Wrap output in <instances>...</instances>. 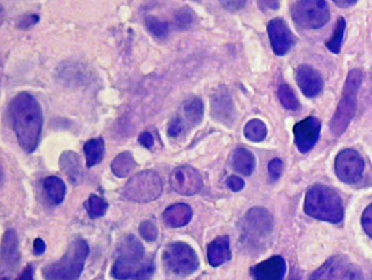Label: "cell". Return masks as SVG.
I'll return each mask as SVG.
<instances>
[{
	"mask_svg": "<svg viewBox=\"0 0 372 280\" xmlns=\"http://www.w3.org/2000/svg\"><path fill=\"white\" fill-rule=\"evenodd\" d=\"M184 120L188 122L189 125H197L200 124L204 117V103L200 98H193L184 104Z\"/></svg>",
	"mask_w": 372,
	"mask_h": 280,
	"instance_id": "cell-26",
	"label": "cell"
},
{
	"mask_svg": "<svg viewBox=\"0 0 372 280\" xmlns=\"http://www.w3.org/2000/svg\"><path fill=\"white\" fill-rule=\"evenodd\" d=\"M155 273V264L154 261H147L143 268L136 274L131 280H152V276Z\"/></svg>",
	"mask_w": 372,
	"mask_h": 280,
	"instance_id": "cell-34",
	"label": "cell"
},
{
	"mask_svg": "<svg viewBox=\"0 0 372 280\" xmlns=\"http://www.w3.org/2000/svg\"><path fill=\"white\" fill-rule=\"evenodd\" d=\"M220 4L229 11H238L245 6L246 0H219Z\"/></svg>",
	"mask_w": 372,
	"mask_h": 280,
	"instance_id": "cell-38",
	"label": "cell"
},
{
	"mask_svg": "<svg viewBox=\"0 0 372 280\" xmlns=\"http://www.w3.org/2000/svg\"><path fill=\"white\" fill-rule=\"evenodd\" d=\"M107 204L104 198L99 197L97 194H92L86 203L87 212L90 215V219H99L106 214Z\"/></svg>",
	"mask_w": 372,
	"mask_h": 280,
	"instance_id": "cell-30",
	"label": "cell"
},
{
	"mask_svg": "<svg viewBox=\"0 0 372 280\" xmlns=\"http://www.w3.org/2000/svg\"><path fill=\"white\" fill-rule=\"evenodd\" d=\"M309 280H362L359 270L345 256H333Z\"/></svg>",
	"mask_w": 372,
	"mask_h": 280,
	"instance_id": "cell-10",
	"label": "cell"
},
{
	"mask_svg": "<svg viewBox=\"0 0 372 280\" xmlns=\"http://www.w3.org/2000/svg\"><path fill=\"white\" fill-rule=\"evenodd\" d=\"M278 98L283 107L288 109V110H298L300 107L299 99L295 95L294 91L291 90V87L286 84H282L281 86L278 87Z\"/></svg>",
	"mask_w": 372,
	"mask_h": 280,
	"instance_id": "cell-29",
	"label": "cell"
},
{
	"mask_svg": "<svg viewBox=\"0 0 372 280\" xmlns=\"http://www.w3.org/2000/svg\"><path fill=\"white\" fill-rule=\"evenodd\" d=\"M147 29L155 36V38L164 40L168 38L169 24L167 22L161 21L155 16H149L145 18Z\"/></svg>",
	"mask_w": 372,
	"mask_h": 280,
	"instance_id": "cell-31",
	"label": "cell"
},
{
	"mask_svg": "<svg viewBox=\"0 0 372 280\" xmlns=\"http://www.w3.org/2000/svg\"><path fill=\"white\" fill-rule=\"evenodd\" d=\"M295 24L306 30H316L327 24L331 17L325 0H299L291 8Z\"/></svg>",
	"mask_w": 372,
	"mask_h": 280,
	"instance_id": "cell-8",
	"label": "cell"
},
{
	"mask_svg": "<svg viewBox=\"0 0 372 280\" xmlns=\"http://www.w3.org/2000/svg\"><path fill=\"white\" fill-rule=\"evenodd\" d=\"M47 198L54 205H58L63 202L66 196V185L62 179L58 177H48L43 182Z\"/></svg>",
	"mask_w": 372,
	"mask_h": 280,
	"instance_id": "cell-22",
	"label": "cell"
},
{
	"mask_svg": "<svg viewBox=\"0 0 372 280\" xmlns=\"http://www.w3.org/2000/svg\"><path fill=\"white\" fill-rule=\"evenodd\" d=\"M362 226L365 233L372 239V204L369 205L362 216Z\"/></svg>",
	"mask_w": 372,
	"mask_h": 280,
	"instance_id": "cell-36",
	"label": "cell"
},
{
	"mask_svg": "<svg viewBox=\"0 0 372 280\" xmlns=\"http://www.w3.org/2000/svg\"><path fill=\"white\" fill-rule=\"evenodd\" d=\"M145 251L134 235H129L119 244L111 274L117 280H131L143 268Z\"/></svg>",
	"mask_w": 372,
	"mask_h": 280,
	"instance_id": "cell-6",
	"label": "cell"
},
{
	"mask_svg": "<svg viewBox=\"0 0 372 280\" xmlns=\"http://www.w3.org/2000/svg\"><path fill=\"white\" fill-rule=\"evenodd\" d=\"M259 8L266 10H277L280 8V0H258Z\"/></svg>",
	"mask_w": 372,
	"mask_h": 280,
	"instance_id": "cell-41",
	"label": "cell"
},
{
	"mask_svg": "<svg viewBox=\"0 0 372 280\" xmlns=\"http://www.w3.org/2000/svg\"><path fill=\"white\" fill-rule=\"evenodd\" d=\"M362 83H363L362 70H351L348 72L341 99L330 124L333 137H341L343 132H346V129L348 128L351 120L356 115L358 92H359Z\"/></svg>",
	"mask_w": 372,
	"mask_h": 280,
	"instance_id": "cell-5",
	"label": "cell"
},
{
	"mask_svg": "<svg viewBox=\"0 0 372 280\" xmlns=\"http://www.w3.org/2000/svg\"><path fill=\"white\" fill-rule=\"evenodd\" d=\"M269 169V174H270L271 179L273 180H278L280 177L282 176L283 172V162L281 159H274L269 162L268 166Z\"/></svg>",
	"mask_w": 372,
	"mask_h": 280,
	"instance_id": "cell-35",
	"label": "cell"
},
{
	"mask_svg": "<svg viewBox=\"0 0 372 280\" xmlns=\"http://www.w3.org/2000/svg\"><path fill=\"white\" fill-rule=\"evenodd\" d=\"M305 212L320 221L340 223L343 219V201L338 192L328 186H312L305 198Z\"/></svg>",
	"mask_w": 372,
	"mask_h": 280,
	"instance_id": "cell-3",
	"label": "cell"
},
{
	"mask_svg": "<svg viewBox=\"0 0 372 280\" xmlns=\"http://www.w3.org/2000/svg\"><path fill=\"white\" fill-rule=\"evenodd\" d=\"M195 13H193L192 10L188 8H184L179 11V13L175 17V25L179 29H187L191 25L194 24L195 22Z\"/></svg>",
	"mask_w": 372,
	"mask_h": 280,
	"instance_id": "cell-32",
	"label": "cell"
},
{
	"mask_svg": "<svg viewBox=\"0 0 372 280\" xmlns=\"http://www.w3.org/2000/svg\"><path fill=\"white\" fill-rule=\"evenodd\" d=\"M193 1H200V0H193Z\"/></svg>",
	"mask_w": 372,
	"mask_h": 280,
	"instance_id": "cell-46",
	"label": "cell"
},
{
	"mask_svg": "<svg viewBox=\"0 0 372 280\" xmlns=\"http://www.w3.org/2000/svg\"><path fill=\"white\" fill-rule=\"evenodd\" d=\"M241 244L250 253L266 251L274 231V219L264 208H252L239 224Z\"/></svg>",
	"mask_w": 372,
	"mask_h": 280,
	"instance_id": "cell-2",
	"label": "cell"
},
{
	"mask_svg": "<svg viewBox=\"0 0 372 280\" xmlns=\"http://www.w3.org/2000/svg\"><path fill=\"white\" fill-rule=\"evenodd\" d=\"M268 35L271 48L277 56H284L295 45L294 35L283 18H274L268 23Z\"/></svg>",
	"mask_w": 372,
	"mask_h": 280,
	"instance_id": "cell-13",
	"label": "cell"
},
{
	"mask_svg": "<svg viewBox=\"0 0 372 280\" xmlns=\"http://www.w3.org/2000/svg\"><path fill=\"white\" fill-rule=\"evenodd\" d=\"M202 177L197 169L191 166L176 167L170 174V186L176 194L194 196L202 189Z\"/></svg>",
	"mask_w": 372,
	"mask_h": 280,
	"instance_id": "cell-12",
	"label": "cell"
},
{
	"mask_svg": "<svg viewBox=\"0 0 372 280\" xmlns=\"http://www.w3.org/2000/svg\"><path fill=\"white\" fill-rule=\"evenodd\" d=\"M83 150L86 154L87 167H93L100 164L105 153V141L102 137L87 141L83 146Z\"/></svg>",
	"mask_w": 372,
	"mask_h": 280,
	"instance_id": "cell-24",
	"label": "cell"
},
{
	"mask_svg": "<svg viewBox=\"0 0 372 280\" xmlns=\"http://www.w3.org/2000/svg\"><path fill=\"white\" fill-rule=\"evenodd\" d=\"M8 111L22 148L26 153L35 152L43 127V112L38 100L28 92H21L11 100Z\"/></svg>",
	"mask_w": 372,
	"mask_h": 280,
	"instance_id": "cell-1",
	"label": "cell"
},
{
	"mask_svg": "<svg viewBox=\"0 0 372 280\" xmlns=\"http://www.w3.org/2000/svg\"><path fill=\"white\" fill-rule=\"evenodd\" d=\"M212 115L221 123H231L234 120V107L232 98L225 87L221 86L212 98Z\"/></svg>",
	"mask_w": 372,
	"mask_h": 280,
	"instance_id": "cell-17",
	"label": "cell"
},
{
	"mask_svg": "<svg viewBox=\"0 0 372 280\" xmlns=\"http://www.w3.org/2000/svg\"><path fill=\"white\" fill-rule=\"evenodd\" d=\"M90 246L83 239L74 240L61 259L43 268L45 280H78L81 276Z\"/></svg>",
	"mask_w": 372,
	"mask_h": 280,
	"instance_id": "cell-4",
	"label": "cell"
},
{
	"mask_svg": "<svg viewBox=\"0 0 372 280\" xmlns=\"http://www.w3.org/2000/svg\"><path fill=\"white\" fill-rule=\"evenodd\" d=\"M232 166L237 172L248 177L254 173L256 169V157L248 149L237 148L232 154Z\"/></svg>",
	"mask_w": 372,
	"mask_h": 280,
	"instance_id": "cell-21",
	"label": "cell"
},
{
	"mask_svg": "<svg viewBox=\"0 0 372 280\" xmlns=\"http://www.w3.org/2000/svg\"><path fill=\"white\" fill-rule=\"evenodd\" d=\"M296 83L308 98H314L323 92V77L318 70L308 65H301L296 70Z\"/></svg>",
	"mask_w": 372,
	"mask_h": 280,
	"instance_id": "cell-15",
	"label": "cell"
},
{
	"mask_svg": "<svg viewBox=\"0 0 372 280\" xmlns=\"http://www.w3.org/2000/svg\"><path fill=\"white\" fill-rule=\"evenodd\" d=\"M163 191V182L160 174L155 171L139 172L127 182L124 197L136 203H150L160 197Z\"/></svg>",
	"mask_w": 372,
	"mask_h": 280,
	"instance_id": "cell-7",
	"label": "cell"
},
{
	"mask_svg": "<svg viewBox=\"0 0 372 280\" xmlns=\"http://www.w3.org/2000/svg\"><path fill=\"white\" fill-rule=\"evenodd\" d=\"M138 142L147 149H152V147H154V144H155L154 137H152V134L149 132L140 134L138 137Z\"/></svg>",
	"mask_w": 372,
	"mask_h": 280,
	"instance_id": "cell-40",
	"label": "cell"
},
{
	"mask_svg": "<svg viewBox=\"0 0 372 280\" xmlns=\"http://www.w3.org/2000/svg\"><path fill=\"white\" fill-rule=\"evenodd\" d=\"M139 234L147 242H152V241H155L157 239L159 231H157V228H156L154 223L150 222V221H145V222L139 226Z\"/></svg>",
	"mask_w": 372,
	"mask_h": 280,
	"instance_id": "cell-33",
	"label": "cell"
},
{
	"mask_svg": "<svg viewBox=\"0 0 372 280\" xmlns=\"http://www.w3.org/2000/svg\"><path fill=\"white\" fill-rule=\"evenodd\" d=\"M33 16H28L26 18H24L23 20V22H22L21 28H30V26H33L35 23H37V21H38V17L37 18H35V20H33Z\"/></svg>",
	"mask_w": 372,
	"mask_h": 280,
	"instance_id": "cell-44",
	"label": "cell"
},
{
	"mask_svg": "<svg viewBox=\"0 0 372 280\" xmlns=\"http://www.w3.org/2000/svg\"><path fill=\"white\" fill-rule=\"evenodd\" d=\"M163 263L169 272L180 277L191 276L199 268V258L188 243L174 242L163 251Z\"/></svg>",
	"mask_w": 372,
	"mask_h": 280,
	"instance_id": "cell-9",
	"label": "cell"
},
{
	"mask_svg": "<svg viewBox=\"0 0 372 280\" xmlns=\"http://www.w3.org/2000/svg\"><path fill=\"white\" fill-rule=\"evenodd\" d=\"M337 6H339L341 8H351L353 5H356L358 3V0H332Z\"/></svg>",
	"mask_w": 372,
	"mask_h": 280,
	"instance_id": "cell-43",
	"label": "cell"
},
{
	"mask_svg": "<svg viewBox=\"0 0 372 280\" xmlns=\"http://www.w3.org/2000/svg\"><path fill=\"white\" fill-rule=\"evenodd\" d=\"M18 280H33V267L30 266V267L26 268Z\"/></svg>",
	"mask_w": 372,
	"mask_h": 280,
	"instance_id": "cell-45",
	"label": "cell"
},
{
	"mask_svg": "<svg viewBox=\"0 0 372 280\" xmlns=\"http://www.w3.org/2000/svg\"><path fill=\"white\" fill-rule=\"evenodd\" d=\"M60 166H61L62 171L67 174V177L70 178V182H75L79 179V176L81 173L80 171V161L79 157L75 153L65 152L61 155L60 159Z\"/></svg>",
	"mask_w": 372,
	"mask_h": 280,
	"instance_id": "cell-25",
	"label": "cell"
},
{
	"mask_svg": "<svg viewBox=\"0 0 372 280\" xmlns=\"http://www.w3.org/2000/svg\"><path fill=\"white\" fill-rule=\"evenodd\" d=\"M3 280H8V279H3Z\"/></svg>",
	"mask_w": 372,
	"mask_h": 280,
	"instance_id": "cell-47",
	"label": "cell"
},
{
	"mask_svg": "<svg viewBox=\"0 0 372 280\" xmlns=\"http://www.w3.org/2000/svg\"><path fill=\"white\" fill-rule=\"evenodd\" d=\"M321 122L315 117H307L306 120L296 123L293 129L296 147L300 152L308 153L319 140Z\"/></svg>",
	"mask_w": 372,
	"mask_h": 280,
	"instance_id": "cell-14",
	"label": "cell"
},
{
	"mask_svg": "<svg viewBox=\"0 0 372 280\" xmlns=\"http://www.w3.org/2000/svg\"><path fill=\"white\" fill-rule=\"evenodd\" d=\"M184 132V120L181 118H176L172 120L169 124L168 127V135L172 139L180 137L181 134Z\"/></svg>",
	"mask_w": 372,
	"mask_h": 280,
	"instance_id": "cell-37",
	"label": "cell"
},
{
	"mask_svg": "<svg viewBox=\"0 0 372 280\" xmlns=\"http://www.w3.org/2000/svg\"><path fill=\"white\" fill-rule=\"evenodd\" d=\"M345 29H346V21L343 17H340L339 20L337 21L336 29L333 31L332 38L326 42V47H327L328 50H331L332 53H340Z\"/></svg>",
	"mask_w": 372,
	"mask_h": 280,
	"instance_id": "cell-28",
	"label": "cell"
},
{
	"mask_svg": "<svg viewBox=\"0 0 372 280\" xmlns=\"http://www.w3.org/2000/svg\"><path fill=\"white\" fill-rule=\"evenodd\" d=\"M244 135L251 142H262L268 135L266 125L261 120H251L244 128Z\"/></svg>",
	"mask_w": 372,
	"mask_h": 280,
	"instance_id": "cell-27",
	"label": "cell"
},
{
	"mask_svg": "<svg viewBox=\"0 0 372 280\" xmlns=\"http://www.w3.org/2000/svg\"><path fill=\"white\" fill-rule=\"evenodd\" d=\"M286 265L282 256H271L250 270L254 280H283Z\"/></svg>",
	"mask_w": 372,
	"mask_h": 280,
	"instance_id": "cell-16",
	"label": "cell"
},
{
	"mask_svg": "<svg viewBox=\"0 0 372 280\" xmlns=\"http://www.w3.org/2000/svg\"><path fill=\"white\" fill-rule=\"evenodd\" d=\"M192 217V208L184 203L169 206L163 214L164 222L172 228H182L187 226Z\"/></svg>",
	"mask_w": 372,
	"mask_h": 280,
	"instance_id": "cell-20",
	"label": "cell"
},
{
	"mask_svg": "<svg viewBox=\"0 0 372 280\" xmlns=\"http://www.w3.org/2000/svg\"><path fill=\"white\" fill-rule=\"evenodd\" d=\"M21 254H19V247H18V239L16 233L13 231H8L5 233L3 239V247H1V264L3 268L13 270L19 264Z\"/></svg>",
	"mask_w": 372,
	"mask_h": 280,
	"instance_id": "cell-18",
	"label": "cell"
},
{
	"mask_svg": "<svg viewBox=\"0 0 372 280\" xmlns=\"http://www.w3.org/2000/svg\"><path fill=\"white\" fill-rule=\"evenodd\" d=\"M207 259L212 267H218L231 259V247L229 236H219L209 243Z\"/></svg>",
	"mask_w": 372,
	"mask_h": 280,
	"instance_id": "cell-19",
	"label": "cell"
},
{
	"mask_svg": "<svg viewBox=\"0 0 372 280\" xmlns=\"http://www.w3.org/2000/svg\"><path fill=\"white\" fill-rule=\"evenodd\" d=\"M136 167H137V164H136L135 159L132 157L131 153L129 152L120 153L111 164L112 173L118 178L127 177L132 171H135Z\"/></svg>",
	"mask_w": 372,
	"mask_h": 280,
	"instance_id": "cell-23",
	"label": "cell"
},
{
	"mask_svg": "<svg viewBox=\"0 0 372 280\" xmlns=\"http://www.w3.org/2000/svg\"><path fill=\"white\" fill-rule=\"evenodd\" d=\"M226 185L229 186V189H232L234 192H238V191H241L245 182L241 179V178L237 177V176H231V177L227 179L226 182Z\"/></svg>",
	"mask_w": 372,
	"mask_h": 280,
	"instance_id": "cell-39",
	"label": "cell"
},
{
	"mask_svg": "<svg viewBox=\"0 0 372 280\" xmlns=\"http://www.w3.org/2000/svg\"><path fill=\"white\" fill-rule=\"evenodd\" d=\"M364 160L360 154L353 149H343L337 155V177L345 184H356L359 182L364 173Z\"/></svg>",
	"mask_w": 372,
	"mask_h": 280,
	"instance_id": "cell-11",
	"label": "cell"
},
{
	"mask_svg": "<svg viewBox=\"0 0 372 280\" xmlns=\"http://www.w3.org/2000/svg\"><path fill=\"white\" fill-rule=\"evenodd\" d=\"M33 249H35V253L37 256H41L45 251V241L42 239L35 240L33 242Z\"/></svg>",
	"mask_w": 372,
	"mask_h": 280,
	"instance_id": "cell-42",
	"label": "cell"
}]
</instances>
